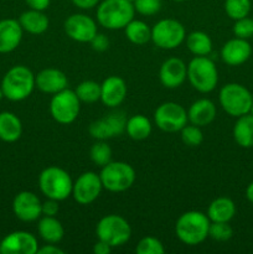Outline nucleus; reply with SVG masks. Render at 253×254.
Listing matches in <instances>:
<instances>
[{"label": "nucleus", "instance_id": "473e14b6", "mask_svg": "<svg viewBox=\"0 0 253 254\" xmlns=\"http://www.w3.org/2000/svg\"><path fill=\"white\" fill-rule=\"evenodd\" d=\"M89 156L97 166L103 168L109 161H112V149L106 143V140H98L92 145L91 150H89Z\"/></svg>", "mask_w": 253, "mask_h": 254}, {"label": "nucleus", "instance_id": "4c0bfd02", "mask_svg": "<svg viewBox=\"0 0 253 254\" xmlns=\"http://www.w3.org/2000/svg\"><path fill=\"white\" fill-rule=\"evenodd\" d=\"M233 34L236 37L248 40L253 36V17L246 16L242 19L235 20L233 25Z\"/></svg>", "mask_w": 253, "mask_h": 254}, {"label": "nucleus", "instance_id": "79ce46f5", "mask_svg": "<svg viewBox=\"0 0 253 254\" xmlns=\"http://www.w3.org/2000/svg\"><path fill=\"white\" fill-rule=\"evenodd\" d=\"M71 1L74 6L79 7L82 10L93 9L94 6L99 4V0H71Z\"/></svg>", "mask_w": 253, "mask_h": 254}, {"label": "nucleus", "instance_id": "f3484780", "mask_svg": "<svg viewBox=\"0 0 253 254\" xmlns=\"http://www.w3.org/2000/svg\"><path fill=\"white\" fill-rule=\"evenodd\" d=\"M161 84L166 88H179L188 78V66L183 60L170 57L163 62L159 71Z\"/></svg>", "mask_w": 253, "mask_h": 254}, {"label": "nucleus", "instance_id": "5701e85b", "mask_svg": "<svg viewBox=\"0 0 253 254\" xmlns=\"http://www.w3.org/2000/svg\"><path fill=\"white\" fill-rule=\"evenodd\" d=\"M22 30L32 35H41L49 29L50 20L44 11L30 9L24 11L19 17Z\"/></svg>", "mask_w": 253, "mask_h": 254}, {"label": "nucleus", "instance_id": "c9c22d12", "mask_svg": "<svg viewBox=\"0 0 253 254\" xmlns=\"http://www.w3.org/2000/svg\"><path fill=\"white\" fill-rule=\"evenodd\" d=\"M233 236V230L228 222H211L208 227V237L218 242L228 241Z\"/></svg>", "mask_w": 253, "mask_h": 254}, {"label": "nucleus", "instance_id": "4be33fe9", "mask_svg": "<svg viewBox=\"0 0 253 254\" xmlns=\"http://www.w3.org/2000/svg\"><path fill=\"white\" fill-rule=\"evenodd\" d=\"M216 106L211 99L201 98L193 102L188 111L189 122L193 126L206 127L212 123L216 118Z\"/></svg>", "mask_w": 253, "mask_h": 254}, {"label": "nucleus", "instance_id": "9b49d317", "mask_svg": "<svg viewBox=\"0 0 253 254\" xmlns=\"http://www.w3.org/2000/svg\"><path fill=\"white\" fill-rule=\"evenodd\" d=\"M154 121L160 130L165 133H176L188 124V112L179 103L165 102L155 109Z\"/></svg>", "mask_w": 253, "mask_h": 254}, {"label": "nucleus", "instance_id": "1a4fd4ad", "mask_svg": "<svg viewBox=\"0 0 253 254\" xmlns=\"http://www.w3.org/2000/svg\"><path fill=\"white\" fill-rule=\"evenodd\" d=\"M81 111V101L76 92L64 88L63 91L55 93L50 101V113L51 117L60 124L73 123Z\"/></svg>", "mask_w": 253, "mask_h": 254}, {"label": "nucleus", "instance_id": "49530a36", "mask_svg": "<svg viewBox=\"0 0 253 254\" xmlns=\"http://www.w3.org/2000/svg\"><path fill=\"white\" fill-rule=\"evenodd\" d=\"M4 97V94H2V91H1V87H0V101H1V98Z\"/></svg>", "mask_w": 253, "mask_h": 254}, {"label": "nucleus", "instance_id": "6ab92c4d", "mask_svg": "<svg viewBox=\"0 0 253 254\" xmlns=\"http://www.w3.org/2000/svg\"><path fill=\"white\" fill-rule=\"evenodd\" d=\"M126 83L122 77L109 76L101 83V101L109 108H117L126 97Z\"/></svg>", "mask_w": 253, "mask_h": 254}, {"label": "nucleus", "instance_id": "a18cd8bd", "mask_svg": "<svg viewBox=\"0 0 253 254\" xmlns=\"http://www.w3.org/2000/svg\"><path fill=\"white\" fill-rule=\"evenodd\" d=\"M246 198H247L251 203H253V181L247 186V189H246Z\"/></svg>", "mask_w": 253, "mask_h": 254}, {"label": "nucleus", "instance_id": "aec40b11", "mask_svg": "<svg viewBox=\"0 0 253 254\" xmlns=\"http://www.w3.org/2000/svg\"><path fill=\"white\" fill-rule=\"evenodd\" d=\"M35 84L41 92L55 94L67 88L68 79L62 71L57 68H45L35 76Z\"/></svg>", "mask_w": 253, "mask_h": 254}, {"label": "nucleus", "instance_id": "39448f33", "mask_svg": "<svg viewBox=\"0 0 253 254\" xmlns=\"http://www.w3.org/2000/svg\"><path fill=\"white\" fill-rule=\"evenodd\" d=\"M188 79L200 93H210L218 83V71L208 56H195L188 64Z\"/></svg>", "mask_w": 253, "mask_h": 254}, {"label": "nucleus", "instance_id": "37998d69", "mask_svg": "<svg viewBox=\"0 0 253 254\" xmlns=\"http://www.w3.org/2000/svg\"><path fill=\"white\" fill-rule=\"evenodd\" d=\"M64 252L61 250V248L57 247L54 243H47L44 247L39 248L37 250V254H63Z\"/></svg>", "mask_w": 253, "mask_h": 254}, {"label": "nucleus", "instance_id": "423d86ee", "mask_svg": "<svg viewBox=\"0 0 253 254\" xmlns=\"http://www.w3.org/2000/svg\"><path fill=\"white\" fill-rule=\"evenodd\" d=\"M103 189L111 192H123L130 189L135 181V170L124 161H109L99 173Z\"/></svg>", "mask_w": 253, "mask_h": 254}, {"label": "nucleus", "instance_id": "b1692460", "mask_svg": "<svg viewBox=\"0 0 253 254\" xmlns=\"http://www.w3.org/2000/svg\"><path fill=\"white\" fill-rule=\"evenodd\" d=\"M236 215V205L231 198L217 197L207 208V217L211 222H230Z\"/></svg>", "mask_w": 253, "mask_h": 254}, {"label": "nucleus", "instance_id": "cd10ccee", "mask_svg": "<svg viewBox=\"0 0 253 254\" xmlns=\"http://www.w3.org/2000/svg\"><path fill=\"white\" fill-rule=\"evenodd\" d=\"M151 130H153L151 122L143 114H136L126 119V131L129 138L133 140H144L149 138Z\"/></svg>", "mask_w": 253, "mask_h": 254}, {"label": "nucleus", "instance_id": "a211bd4d", "mask_svg": "<svg viewBox=\"0 0 253 254\" xmlns=\"http://www.w3.org/2000/svg\"><path fill=\"white\" fill-rule=\"evenodd\" d=\"M252 46L245 39L235 37L226 42L221 49V59L228 66H241L250 60Z\"/></svg>", "mask_w": 253, "mask_h": 254}, {"label": "nucleus", "instance_id": "72a5a7b5", "mask_svg": "<svg viewBox=\"0 0 253 254\" xmlns=\"http://www.w3.org/2000/svg\"><path fill=\"white\" fill-rule=\"evenodd\" d=\"M181 133V140L185 145L190 146V148H196V146L201 145L203 141V134L201 131L200 127L197 126H188L186 124L183 129L180 130Z\"/></svg>", "mask_w": 253, "mask_h": 254}, {"label": "nucleus", "instance_id": "0eeeda50", "mask_svg": "<svg viewBox=\"0 0 253 254\" xmlns=\"http://www.w3.org/2000/svg\"><path fill=\"white\" fill-rule=\"evenodd\" d=\"M218 101L223 111L231 117L238 118L250 113L253 96L240 83H227L220 89Z\"/></svg>", "mask_w": 253, "mask_h": 254}, {"label": "nucleus", "instance_id": "bb28decb", "mask_svg": "<svg viewBox=\"0 0 253 254\" xmlns=\"http://www.w3.org/2000/svg\"><path fill=\"white\" fill-rule=\"evenodd\" d=\"M233 138L241 148L253 146V116L251 113L238 117L233 127Z\"/></svg>", "mask_w": 253, "mask_h": 254}, {"label": "nucleus", "instance_id": "2f4dec72", "mask_svg": "<svg viewBox=\"0 0 253 254\" xmlns=\"http://www.w3.org/2000/svg\"><path fill=\"white\" fill-rule=\"evenodd\" d=\"M252 7L251 0H225V11L232 20L248 16Z\"/></svg>", "mask_w": 253, "mask_h": 254}, {"label": "nucleus", "instance_id": "ea45409f", "mask_svg": "<svg viewBox=\"0 0 253 254\" xmlns=\"http://www.w3.org/2000/svg\"><path fill=\"white\" fill-rule=\"evenodd\" d=\"M59 210V201L47 198L45 202H42V216H56Z\"/></svg>", "mask_w": 253, "mask_h": 254}, {"label": "nucleus", "instance_id": "8fccbe9b", "mask_svg": "<svg viewBox=\"0 0 253 254\" xmlns=\"http://www.w3.org/2000/svg\"><path fill=\"white\" fill-rule=\"evenodd\" d=\"M128 1H130V2H134V1H135V0H128Z\"/></svg>", "mask_w": 253, "mask_h": 254}, {"label": "nucleus", "instance_id": "c756f323", "mask_svg": "<svg viewBox=\"0 0 253 254\" xmlns=\"http://www.w3.org/2000/svg\"><path fill=\"white\" fill-rule=\"evenodd\" d=\"M126 36L131 44L134 45H145L151 40V27L146 22L141 20H131L124 27Z\"/></svg>", "mask_w": 253, "mask_h": 254}, {"label": "nucleus", "instance_id": "ddd939ff", "mask_svg": "<svg viewBox=\"0 0 253 254\" xmlns=\"http://www.w3.org/2000/svg\"><path fill=\"white\" fill-rule=\"evenodd\" d=\"M103 189L99 174L86 171L81 174L72 186V197L79 205H89L94 202L101 195Z\"/></svg>", "mask_w": 253, "mask_h": 254}, {"label": "nucleus", "instance_id": "f704fd0d", "mask_svg": "<svg viewBox=\"0 0 253 254\" xmlns=\"http://www.w3.org/2000/svg\"><path fill=\"white\" fill-rule=\"evenodd\" d=\"M135 252L138 254H163L165 252V248L158 238L148 236L139 241Z\"/></svg>", "mask_w": 253, "mask_h": 254}, {"label": "nucleus", "instance_id": "c03bdc74", "mask_svg": "<svg viewBox=\"0 0 253 254\" xmlns=\"http://www.w3.org/2000/svg\"><path fill=\"white\" fill-rule=\"evenodd\" d=\"M112 252V247L108 243L103 242V241L98 240V242L94 243L93 246V253L94 254H109Z\"/></svg>", "mask_w": 253, "mask_h": 254}, {"label": "nucleus", "instance_id": "412c9836", "mask_svg": "<svg viewBox=\"0 0 253 254\" xmlns=\"http://www.w3.org/2000/svg\"><path fill=\"white\" fill-rule=\"evenodd\" d=\"M22 27L19 20L4 19L0 21V54L14 51L22 40Z\"/></svg>", "mask_w": 253, "mask_h": 254}, {"label": "nucleus", "instance_id": "dca6fc26", "mask_svg": "<svg viewBox=\"0 0 253 254\" xmlns=\"http://www.w3.org/2000/svg\"><path fill=\"white\" fill-rule=\"evenodd\" d=\"M39 250V243L32 233L15 231L7 235L0 243L2 254H35Z\"/></svg>", "mask_w": 253, "mask_h": 254}, {"label": "nucleus", "instance_id": "a878e982", "mask_svg": "<svg viewBox=\"0 0 253 254\" xmlns=\"http://www.w3.org/2000/svg\"><path fill=\"white\" fill-rule=\"evenodd\" d=\"M37 232L45 242L54 243V245L61 242L64 235L63 226L55 216H44L39 221Z\"/></svg>", "mask_w": 253, "mask_h": 254}, {"label": "nucleus", "instance_id": "f03ea898", "mask_svg": "<svg viewBox=\"0 0 253 254\" xmlns=\"http://www.w3.org/2000/svg\"><path fill=\"white\" fill-rule=\"evenodd\" d=\"M1 91L5 98L12 102L26 99L32 93L35 84V74L30 68L22 64L11 67L5 73L1 81Z\"/></svg>", "mask_w": 253, "mask_h": 254}, {"label": "nucleus", "instance_id": "c85d7f7f", "mask_svg": "<svg viewBox=\"0 0 253 254\" xmlns=\"http://www.w3.org/2000/svg\"><path fill=\"white\" fill-rule=\"evenodd\" d=\"M185 40L189 51L195 56H208L212 51V40L206 32L192 31Z\"/></svg>", "mask_w": 253, "mask_h": 254}, {"label": "nucleus", "instance_id": "09e8293b", "mask_svg": "<svg viewBox=\"0 0 253 254\" xmlns=\"http://www.w3.org/2000/svg\"><path fill=\"white\" fill-rule=\"evenodd\" d=\"M173 1H176V2H183V1H186V0H173Z\"/></svg>", "mask_w": 253, "mask_h": 254}, {"label": "nucleus", "instance_id": "9d476101", "mask_svg": "<svg viewBox=\"0 0 253 254\" xmlns=\"http://www.w3.org/2000/svg\"><path fill=\"white\" fill-rule=\"evenodd\" d=\"M186 39L184 25L175 19L159 20L151 27V41L163 50H174Z\"/></svg>", "mask_w": 253, "mask_h": 254}, {"label": "nucleus", "instance_id": "4468645a", "mask_svg": "<svg viewBox=\"0 0 253 254\" xmlns=\"http://www.w3.org/2000/svg\"><path fill=\"white\" fill-rule=\"evenodd\" d=\"M64 32L69 39L77 42H91L97 35V24L86 14H72L64 20Z\"/></svg>", "mask_w": 253, "mask_h": 254}, {"label": "nucleus", "instance_id": "f8f14e48", "mask_svg": "<svg viewBox=\"0 0 253 254\" xmlns=\"http://www.w3.org/2000/svg\"><path fill=\"white\" fill-rule=\"evenodd\" d=\"M126 118L123 112H112L103 118L92 122L89 124L88 131L97 140H107V139L119 136L126 131Z\"/></svg>", "mask_w": 253, "mask_h": 254}, {"label": "nucleus", "instance_id": "a19ab883", "mask_svg": "<svg viewBox=\"0 0 253 254\" xmlns=\"http://www.w3.org/2000/svg\"><path fill=\"white\" fill-rule=\"evenodd\" d=\"M25 2H26L30 9L44 11L50 6L51 0H25Z\"/></svg>", "mask_w": 253, "mask_h": 254}, {"label": "nucleus", "instance_id": "f257e3e1", "mask_svg": "<svg viewBox=\"0 0 253 254\" xmlns=\"http://www.w3.org/2000/svg\"><path fill=\"white\" fill-rule=\"evenodd\" d=\"M210 218L200 211H188L178 218L175 233L186 246H197L208 237Z\"/></svg>", "mask_w": 253, "mask_h": 254}, {"label": "nucleus", "instance_id": "58836bf2", "mask_svg": "<svg viewBox=\"0 0 253 254\" xmlns=\"http://www.w3.org/2000/svg\"><path fill=\"white\" fill-rule=\"evenodd\" d=\"M89 44H91L92 49H93L94 51L103 52L109 47V39L104 34H98V32H97V35L91 40Z\"/></svg>", "mask_w": 253, "mask_h": 254}, {"label": "nucleus", "instance_id": "6e6552de", "mask_svg": "<svg viewBox=\"0 0 253 254\" xmlns=\"http://www.w3.org/2000/svg\"><path fill=\"white\" fill-rule=\"evenodd\" d=\"M97 238L108 243L112 248L126 245L131 237L128 221L119 215H107L98 221L96 227Z\"/></svg>", "mask_w": 253, "mask_h": 254}, {"label": "nucleus", "instance_id": "7ed1b4c3", "mask_svg": "<svg viewBox=\"0 0 253 254\" xmlns=\"http://www.w3.org/2000/svg\"><path fill=\"white\" fill-rule=\"evenodd\" d=\"M135 9L128 0H103L97 7V21L107 30H121L134 19Z\"/></svg>", "mask_w": 253, "mask_h": 254}, {"label": "nucleus", "instance_id": "2eb2a0df", "mask_svg": "<svg viewBox=\"0 0 253 254\" xmlns=\"http://www.w3.org/2000/svg\"><path fill=\"white\" fill-rule=\"evenodd\" d=\"M12 211L22 222H34L42 216V202L31 191H21L14 197Z\"/></svg>", "mask_w": 253, "mask_h": 254}, {"label": "nucleus", "instance_id": "e433bc0d", "mask_svg": "<svg viewBox=\"0 0 253 254\" xmlns=\"http://www.w3.org/2000/svg\"><path fill=\"white\" fill-rule=\"evenodd\" d=\"M133 5L138 14L144 16H153L160 11L163 2L161 0H135Z\"/></svg>", "mask_w": 253, "mask_h": 254}, {"label": "nucleus", "instance_id": "393cba45", "mask_svg": "<svg viewBox=\"0 0 253 254\" xmlns=\"http://www.w3.org/2000/svg\"><path fill=\"white\" fill-rule=\"evenodd\" d=\"M22 134V124L19 117L11 112L0 113V139L6 143L19 140Z\"/></svg>", "mask_w": 253, "mask_h": 254}, {"label": "nucleus", "instance_id": "20e7f679", "mask_svg": "<svg viewBox=\"0 0 253 254\" xmlns=\"http://www.w3.org/2000/svg\"><path fill=\"white\" fill-rule=\"evenodd\" d=\"M72 186L73 181L69 174L59 166H49L39 175L40 191L47 198H52L59 202L72 195Z\"/></svg>", "mask_w": 253, "mask_h": 254}, {"label": "nucleus", "instance_id": "de8ad7c7", "mask_svg": "<svg viewBox=\"0 0 253 254\" xmlns=\"http://www.w3.org/2000/svg\"><path fill=\"white\" fill-rule=\"evenodd\" d=\"M250 113L252 114V116H253V102H252V106H251V111H250Z\"/></svg>", "mask_w": 253, "mask_h": 254}, {"label": "nucleus", "instance_id": "7c9ffc66", "mask_svg": "<svg viewBox=\"0 0 253 254\" xmlns=\"http://www.w3.org/2000/svg\"><path fill=\"white\" fill-rule=\"evenodd\" d=\"M76 94L83 103H94L101 101V84L96 81H83L77 86Z\"/></svg>", "mask_w": 253, "mask_h": 254}]
</instances>
